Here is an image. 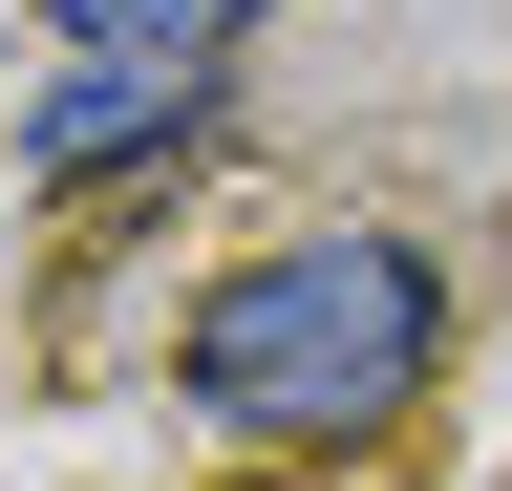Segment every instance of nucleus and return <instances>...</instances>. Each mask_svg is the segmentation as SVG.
<instances>
[{"instance_id":"3","label":"nucleus","mask_w":512,"mask_h":491,"mask_svg":"<svg viewBox=\"0 0 512 491\" xmlns=\"http://www.w3.org/2000/svg\"><path fill=\"white\" fill-rule=\"evenodd\" d=\"M64 43H171V65H214L235 22H278V0H43Z\"/></svg>"},{"instance_id":"2","label":"nucleus","mask_w":512,"mask_h":491,"mask_svg":"<svg viewBox=\"0 0 512 491\" xmlns=\"http://www.w3.org/2000/svg\"><path fill=\"white\" fill-rule=\"evenodd\" d=\"M192 107H214V65H171V43H64V86L22 107V171H43V193H86V171L171 150Z\"/></svg>"},{"instance_id":"1","label":"nucleus","mask_w":512,"mask_h":491,"mask_svg":"<svg viewBox=\"0 0 512 491\" xmlns=\"http://www.w3.org/2000/svg\"><path fill=\"white\" fill-rule=\"evenodd\" d=\"M448 363V278L427 235H278V257H235L192 299L171 385L192 427H235V449H363V427H406Z\"/></svg>"}]
</instances>
